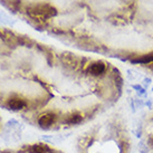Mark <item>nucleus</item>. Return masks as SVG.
Returning <instances> with one entry per match:
<instances>
[{
	"instance_id": "f257e3e1",
	"label": "nucleus",
	"mask_w": 153,
	"mask_h": 153,
	"mask_svg": "<svg viewBox=\"0 0 153 153\" xmlns=\"http://www.w3.org/2000/svg\"><path fill=\"white\" fill-rule=\"evenodd\" d=\"M28 13L31 18L36 20H47L49 18L56 16L57 10L53 6L48 4H31L28 7Z\"/></svg>"
},
{
	"instance_id": "6e6552de",
	"label": "nucleus",
	"mask_w": 153,
	"mask_h": 153,
	"mask_svg": "<svg viewBox=\"0 0 153 153\" xmlns=\"http://www.w3.org/2000/svg\"><path fill=\"white\" fill-rule=\"evenodd\" d=\"M139 150H140L141 153H148L149 152V148H148V145L144 144V143H140V145H139Z\"/></svg>"
},
{
	"instance_id": "423d86ee",
	"label": "nucleus",
	"mask_w": 153,
	"mask_h": 153,
	"mask_svg": "<svg viewBox=\"0 0 153 153\" xmlns=\"http://www.w3.org/2000/svg\"><path fill=\"white\" fill-rule=\"evenodd\" d=\"M82 121H83V116H82L81 114H77V113L69 115L67 119H66V122H67L68 124H72V125L79 124Z\"/></svg>"
},
{
	"instance_id": "1a4fd4ad",
	"label": "nucleus",
	"mask_w": 153,
	"mask_h": 153,
	"mask_svg": "<svg viewBox=\"0 0 153 153\" xmlns=\"http://www.w3.org/2000/svg\"><path fill=\"white\" fill-rule=\"evenodd\" d=\"M149 145L153 149V136H151V137L149 139Z\"/></svg>"
},
{
	"instance_id": "20e7f679",
	"label": "nucleus",
	"mask_w": 153,
	"mask_h": 153,
	"mask_svg": "<svg viewBox=\"0 0 153 153\" xmlns=\"http://www.w3.org/2000/svg\"><path fill=\"white\" fill-rule=\"evenodd\" d=\"M8 105L11 110L19 111V110H22V108L25 107L26 103L22 101V98L13 97V98H10V100L8 101Z\"/></svg>"
},
{
	"instance_id": "39448f33",
	"label": "nucleus",
	"mask_w": 153,
	"mask_h": 153,
	"mask_svg": "<svg viewBox=\"0 0 153 153\" xmlns=\"http://www.w3.org/2000/svg\"><path fill=\"white\" fill-rule=\"evenodd\" d=\"M152 62H153V51H151L149 54L140 56V57H136L135 59L132 60V63H134V64H149V63H152Z\"/></svg>"
},
{
	"instance_id": "7ed1b4c3",
	"label": "nucleus",
	"mask_w": 153,
	"mask_h": 153,
	"mask_svg": "<svg viewBox=\"0 0 153 153\" xmlns=\"http://www.w3.org/2000/svg\"><path fill=\"white\" fill-rule=\"evenodd\" d=\"M105 64L102 63V62H96V63H93L88 67V73L92 74L94 76H98V75H102L103 73L105 72Z\"/></svg>"
},
{
	"instance_id": "f03ea898",
	"label": "nucleus",
	"mask_w": 153,
	"mask_h": 153,
	"mask_svg": "<svg viewBox=\"0 0 153 153\" xmlns=\"http://www.w3.org/2000/svg\"><path fill=\"white\" fill-rule=\"evenodd\" d=\"M56 115L53 113H46V114L42 115L38 119V124L42 128H48L51 124L55 122Z\"/></svg>"
},
{
	"instance_id": "0eeeda50",
	"label": "nucleus",
	"mask_w": 153,
	"mask_h": 153,
	"mask_svg": "<svg viewBox=\"0 0 153 153\" xmlns=\"http://www.w3.org/2000/svg\"><path fill=\"white\" fill-rule=\"evenodd\" d=\"M48 146L45 144H35L30 148L29 152L30 153H47L48 151Z\"/></svg>"
}]
</instances>
